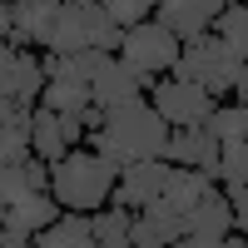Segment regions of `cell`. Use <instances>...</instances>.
Masks as SVG:
<instances>
[{
  "label": "cell",
  "instance_id": "obj_11",
  "mask_svg": "<svg viewBox=\"0 0 248 248\" xmlns=\"http://www.w3.org/2000/svg\"><path fill=\"white\" fill-rule=\"evenodd\" d=\"M218 154H223V139L209 129V124H199V129H169L164 159L179 164V169H203V174L218 179Z\"/></svg>",
  "mask_w": 248,
  "mask_h": 248
},
{
  "label": "cell",
  "instance_id": "obj_13",
  "mask_svg": "<svg viewBox=\"0 0 248 248\" xmlns=\"http://www.w3.org/2000/svg\"><path fill=\"white\" fill-rule=\"evenodd\" d=\"M30 149H35V159H45V164H55V159H65L75 144H70V129H65V119H60L45 99L30 109Z\"/></svg>",
  "mask_w": 248,
  "mask_h": 248
},
{
  "label": "cell",
  "instance_id": "obj_6",
  "mask_svg": "<svg viewBox=\"0 0 248 248\" xmlns=\"http://www.w3.org/2000/svg\"><path fill=\"white\" fill-rule=\"evenodd\" d=\"M149 99H154V109L169 119V129H199V124H209V114H214V105H218L199 79H179V75L154 79Z\"/></svg>",
  "mask_w": 248,
  "mask_h": 248
},
{
  "label": "cell",
  "instance_id": "obj_5",
  "mask_svg": "<svg viewBox=\"0 0 248 248\" xmlns=\"http://www.w3.org/2000/svg\"><path fill=\"white\" fill-rule=\"evenodd\" d=\"M119 55L129 60L134 70H144L149 79H164V75H174L179 55H184V40H179L169 25H164V20H139V25L124 30Z\"/></svg>",
  "mask_w": 248,
  "mask_h": 248
},
{
  "label": "cell",
  "instance_id": "obj_15",
  "mask_svg": "<svg viewBox=\"0 0 248 248\" xmlns=\"http://www.w3.org/2000/svg\"><path fill=\"white\" fill-rule=\"evenodd\" d=\"M35 243L40 248H90L94 243V223H90V214H60L55 223H45V229L35 233Z\"/></svg>",
  "mask_w": 248,
  "mask_h": 248
},
{
  "label": "cell",
  "instance_id": "obj_3",
  "mask_svg": "<svg viewBox=\"0 0 248 248\" xmlns=\"http://www.w3.org/2000/svg\"><path fill=\"white\" fill-rule=\"evenodd\" d=\"M124 45V30L109 20V10L99 0H65L60 20L50 30V50L55 55H75V50H114Z\"/></svg>",
  "mask_w": 248,
  "mask_h": 248
},
{
  "label": "cell",
  "instance_id": "obj_14",
  "mask_svg": "<svg viewBox=\"0 0 248 248\" xmlns=\"http://www.w3.org/2000/svg\"><path fill=\"white\" fill-rule=\"evenodd\" d=\"M214 189H218V179H214V174H203V169H179V164H174V174H169V189H164L159 199H164V203H169V209L184 218V214L194 209V203H203Z\"/></svg>",
  "mask_w": 248,
  "mask_h": 248
},
{
  "label": "cell",
  "instance_id": "obj_4",
  "mask_svg": "<svg viewBox=\"0 0 248 248\" xmlns=\"http://www.w3.org/2000/svg\"><path fill=\"white\" fill-rule=\"evenodd\" d=\"M174 75L179 79H199L214 99H229L233 85H238V75H243V55L229 45V40H218L214 30H203L194 40H184V55H179Z\"/></svg>",
  "mask_w": 248,
  "mask_h": 248
},
{
  "label": "cell",
  "instance_id": "obj_23",
  "mask_svg": "<svg viewBox=\"0 0 248 248\" xmlns=\"http://www.w3.org/2000/svg\"><path fill=\"white\" fill-rule=\"evenodd\" d=\"M243 65H248V60H243Z\"/></svg>",
  "mask_w": 248,
  "mask_h": 248
},
{
  "label": "cell",
  "instance_id": "obj_12",
  "mask_svg": "<svg viewBox=\"0 0 248 248\" xmlns=\"http://www.w3.org/2000/svg\"><path fill=\"white\" fill-rule=\"evenodd\" d=\"M223 10V0H159L154 20H164L179 40H194L203 30H214V20Z\"/></svg>",
  "mask_w": 248,
  "mask_h": 248
},
{
  "label": "cell",
  "instance_id": "obj_22",
  "mask_svg": "<svg viewBox=\"0 0 248 248\" xmlns=\"http://www.w3.org/2000/svg\"><path fill=\"white\" fill-rule=\"evenodd\" d=\"M233 99H243V105H248V65H243V75H238V85H233Z\"/></svg>",
  "mask_w": 248,
  "mask_h": 248
},
{
  "label": "cell",
  "instance_id": "obj_16",
  "mask_svg": "<svg viewBox=\"0 0 248 248\" xmlns=\"http://www.w3.org/2000/svg\"><path fill=\"white\" fill-rule=\"evenodd\" d=\"M90 223H94V243H99V248H129V243H134V209H124V203H105V209H94Z\"/></svg>",
  "mask_w": 248,
  "mask_h": 248
},
{
  "label": "cell",
  "instance_id": "obj_21",
  "mask_svg": "<svg viewBox=\"0 0 248 248\" xmlns=\"http://www.w3.org/2000/svg\"><path fill=\"white\" fill-rule=\"evenodd\" d=\"M99 5L109 10V20L119 30H129V25H139V20H154L159 0H99Z\"/></svg>",
  "mask_w": 248,
  "mask_h": 248
},
{
  "label": "cell",
  "instance_id": "obj_10",
  "mask_svg": "<svg viewBox=\"0 0 248 248\" xmlns=\"http://www.w3.org/2000/svg\"><path fill=\"white\" fill-rule=\"evenodd\" d=\"M229 229H233L229 189H214L203 203H194V209L184 214V238H179V243H189V248H218Z\"/></svg>",
  "mask_w": 248,
  "mask_h": 248
},
{
  "label": "cell",
  "instance_id": "obj_17",
  "mask_svg": "<svg viewBox=\"0 0 248 248\" xmlns=\"http://www.w3.org/2000/svg\"><path fill=\"white\" fill-rule=\"evenodd\" d=\"M214 35H218V40H229V45L248 60V0H233V5H223V10H218Z\"/></svg>",
  "mask_w": 248,
  "mask_h": 248
},
{
  "label": "cell",
  "instance_id": "obj_20",
  "mask_svg": "<svg viewBox=\"0 0 248 248\" xmlns=\"http://www.w3.org/2000/svg\"><path fill=\"white\" fill-rule=\"evenodd\" d=\"M218 184H248V134H243V139H223Z\"/></svg>",
  "mask_w": 248,
  "mask_h": 248
},
{
  "label": "cell",
  "instance_id": "obj_1",
  "mask_svg": "<svg viewBox=\"0 0 248 248\" xmlns=\"http://www.w3.org/2000/svg\"><path fill=\"white\" fill-rule=\"evenodd\" d=\"M90 149H99L105 159H114L119 169L134 159H159L169 149V119L154 109V99H129V105H114L105 109V124L85 134Z\"/></svg>",
  "mask_w": 248,
  "mask_h": 248
},
{
  "label": "cell",
  "instance_id": "obj_7",
  "mask_svg": "<svg viewBox=\"0 0 248 248\" xmlns=\"http://www.w3.org/2000/svg\"><path fill=\"white\" fill-rule=\"evenodd\" d=\"M50 85V70H45V45H30V50H10L0 60V90L15 105H40V94Z\"/></svg>",
  "mask_w": 248,
  "mask_h": 248
},
{
  "label": "cell",
  "instance_id": "obj_8",
  "mask_svg": "<svg viewBox=\"0 0 248 248\" xmlns=\"http://www.w3.org/2000/svg\"><path fill=\"white\" fill-rule=\"evenodd\" d=\"M169 174H174V164L169 159H134V164H124L119 169V179H114V194H109V203H124V209H149V203L169 189Z\"/></svg>",
  "mask_w": 248,
  "mask_h": 248
},
{
  "label": "cell",
  "instance_id": "obj_19",
  "mask_svg": "<svg viewBox=\"0 0 248 248\" xmlns=\"http://www.w3.org/2000/svg\"><path fill=\"white\" fill-rule=\"evenodd\" d=\"M40 99H45L55 114H79L85 105H94V99H90V90H85V85H75V79H50Z\"/></svg>",
  "mask_w": 248,
  "mask_h": 248
},
{
  "label": "cell",
  "instance_id": "obj_9",
  "mask_svg": "<svg viewBox=\"0 0 248 248\" xmlns=\"http://www.w3.org/2000/svg\"><path fill=\"white\" fill-rule=\"evenodd\" d=\"M154 90V79L144 75V70H134L124 55H109V65L94 75V85H90V99L99 109H114V105H129V99H144Z\"/></svg>",
  "mask_w": 248,
  "mask_h": 248
},
{
  "label": "cell",
  "instance_id": "obj_18",
  "mask_svg": "<svg viewBox=\"0 0 248 248\" xmlns=\"http://www.w3.org/2000/svg\"><path fill=\"white\" fill-rule=\"evenodd\" d=\"M209 129L218 134V139H243L248 134V105H243V99H218V105H214V114H209Z\"/></svg>",
  "mask_w": 248,
  "mask_h": 248
},
{
  "label": "cell",
  "instance_id": "obj_2",
  "mask_svg": "<svg viewBox=\"0 0 248 248\" xmlns=\"http://www.w3.org/2000/svg\"><path fill=\"white\" fill-rule=\"evenodd\" d=\"M114 179H119V164L105 159L90 144H75L65 159L50 164V194L60 199V209L70 214H94L105 209L109 194H114Z\"/></svg>",
  "mask_w": 248,
  "mask_h": 248
}]
</instances>
